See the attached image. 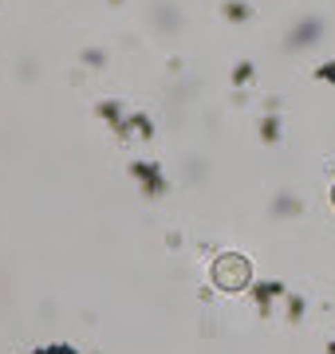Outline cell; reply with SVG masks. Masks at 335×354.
I'll return each mask as SVG.
<instances>
[{"label": "cell", "mask_w": 335, "mask_h": 354, "mask_svg": "<svg viewBox=\"0 0 335 354\" xmlns=\"http://www.w3.org/2000/svg\"><path fill=\"white\" fill-rule=\"evenodd\" d=\"M213 283L225 291H241L248 288V260L237 252H221L217 260H213Z\"/></svg>", "instance_id": "1"}, {"label": "cell", "mask_w": 335, "mask_h": 354, "mask_svg": "<svg viewBox=\"0 0 335 354\" xmlns=\"http://www.w3.org/2000/svg\"><path fill=\"white\" fill-rule=\"evenodd\" d=\"M130 174H134L142 185H146V193H150V197L166 193V177H162V169H158L154 162H134V165H130Z\"/></svg>", "instance_id": "2"}, {"label": "cell", "mask_w": 335, "mask_h": 354, "mask_svg": "<svg viewBox=\"0 0 335 354\" xmlns=\"http://www.w3.org/2000/svg\"><path fill=\"white\" fill-rule=\"evenodd\" d=\"M280 295H284V283H280V279H269V283H257V288H253V299H257L260 315H269L272 304H276Z\"/></svg>", "instance_id": "3"}, {"label": "cell", "mask_w": 335, "mask_h": 354, "mask_svg": "<svg viewBox=\"0 0 335 354\" xmlns=\"http://www.w3.org/2000/svg\"><path fill=\"white\" fill-rule=\"evenodd\" d=\"M320 32H323V24H320V20H304L300 28H292V36H288V44H292V48H311Z\"/></svg>", "instance_id": "4"}, {"label": "cell", "mask_w": 335, "mask_h": 354, "mask_svg": "<svg viewBox=\"0 0 335 354\" xmlns=\"http://www.w3.org/2000/svg\"><path fill=\"white\" fill-rule=\"evenodd\" d=\"M130 130H138V138H154V122H150L146 114H130L118 134H130Z\"/></svg>", "instance_id": "5"}, {"label": "cell", "mask_w": 335, "mask_h": 354, "mask_svg": "<svg viewBox=\"0 0 335 354\" xmlns=\"http://www.w3.org/2000/svg\"><path fill=\"white\" fill-rule=\"evenodd\" d=\"M260 138H264V142L280 138V118H276V106H269V114H264V122H260Z\"/></svg>", "instance_id": "6"}, {"label": "cell", "mask_w": 335, "mask_h": 354, "mask_svg": "<svg viewBox=\"0 0 335 354\" xmlns=\"http://www.w3.org/2000/svg\"><path fill=\"white\" fill-rule=\"evenodd\" d=\"M272 213H276V216H296L300 213V201L292 197V193H280V197L272 201Z\"/></svg>", "instance_id": "7"}, {"label": "cell", "mask_w": 335, "mask_h": 354, "mask_svg": "<svg viewBox=\"0 0 335 354\" xmlns=\"http://www.w3.org/2000/svg\"><path fill=\"white\" fill-rule=\"evenodd\" d=\"M95 111H99V118H107L115 130H123V111H118V102H99Z\"/></svg>", "instance_id": "8"}, {"label": "cell", "mask_w": 335, "mask_h": 354, "mask_svg": "<svg viewBox=\"0 0 335 354\" xmlns=\"http://www.w3.org/2000/svg\"><path fill=\"white\" fill-rule=\"evenodd\" d=\"M248 16H253V8H248L245 0H229V4H225V20H237V24H241Z\"/></svg>", "instance_id": "9"}, {"label": "cell", "mask_w": 335, "mask_h": 354, "mask_svg": "<svg viewBox=\"0 0 335 354\" xmlns=\"http://www.w3.org/2000/svg\"><path fill=\"white\" fill-rule=\"evenodd\" d=\"M304 311H308L304 295H288V323H304Z\"/></svg>", "instance_id": "10"}, {"label": "cell", "mask_w": 335, "mask_h": 354, "mask_svg": "<svg viewBox=\"0 0 335 354\" xmlns=\"http://www.w3.org/2000/svg\"><path fill=\"white\" fill-rule=\"evenodd\" d=\"M253 75H257V67L248 64V59H245V64H237V67H233V87H245Z\"/></svg>", "instance_id": "11"}, {"label": "cell", "mask_w": 335, "mask_h": 354, "mask_svg": "<svg viewBox=\"0 0 335 354\" xmlns=\"http://www.w3.org/2000/svg\"><path fill=\"white\" fill-rule=\"evenodd\" d=\"M316 79H320V83H335V59H327V64L316 67Z\"/></svg>", "instance_id": "12"}, {"label": "cell", "mask_w": 335, "mask_h": 354, "mask_svg": "<svg viewBox=\"0 0 335 354\" xmlns=\"http://www.w3.org/2000/svg\"><path fill=\"white\" fill-rule=\"evenodd\" d=\"M83 64H91V67H103V64H107V55H103V51H95V48H91V51H83Z\"/></svg>", "instance_id": "13"}, {"label": "cell", "mask_w": 335, "mask_h": 354, "mask_svg": "<svg viewBox=\"0 0 335 354\" xmlns=\"http://www.w3.org/2000/svg\"><path fill=\"white\" fill-rule=\"evenodd\" d=\"M36 354H75V351H67V346H52V351H36Z\"/></svg>", "instance_id": "14"}, {"label": "cell", "mask_w": 335, "mask_h": 354, "mask_svg": "<svg viewBox=\"0 0 335 354\" xmlns=\"http://www.w3.org/2000/svg\"><path fill=\"white\" fill-rule=\"evenodd\" d=\"M327 354H335V339H332V342H327Z\"/></svg>", "instance_id": "15"}, {"label": "cell", "mask_w": 335, "mask_h": 354, "mask_svg": "<svg viewBox=\"0 0 335 354\" xmlns=\"http://www.w3.org/2000/svg\"><path fill=\"white\" fill-rule=\"evenodd\" d=\"M332 197H335V189H332Z\"/></svg>", "instance_id": "16"}]
</instances>
